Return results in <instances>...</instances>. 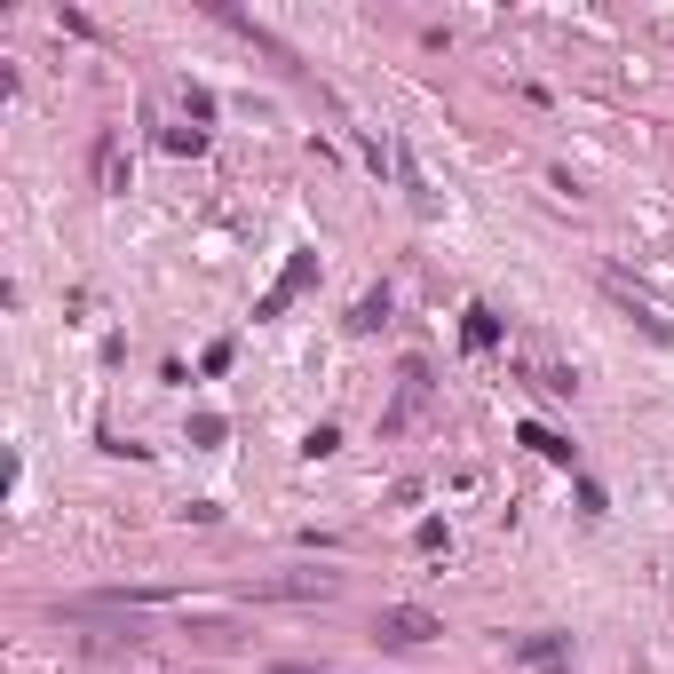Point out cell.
<instances>
[{"instance_id":"cell-13","label":"cell","mask_w":674,"mask_h":674,"mask_svg":"<svg viewBox=\"0 0 674 674\" xmlns=\"http://www.w3.org/2000/svg\"><path fill=\"white\" fill-rule=\"evenodd\" d=\"M413 548H429V556H437V548H445V516H421V532H413Z\"/></svg>"},{"instance_id":"cell-9","label":"cell","mask_w":674,"mask_h":674,"mask_svg":"<svg viewBox=\"0 0 674 674\" xmlns=\"http://www.w3.org/2000/svg\"><path fill=\"white\" fill-rule=\"evenodd\" d=\"M381 318H389V294H365V302H357V310H349V326H357V334H373V326H381Z\"/></svg>"},{"instance_id":"cell-2","label":"cell","mask_w":674,"mask_h":674,"mask_svg":"<svg viewBox=\"0 0 674 674\" xmlns=\"http://www.w3.org/2000/svg\"><path fill=\"white\" fill-rule=\"evenodd\" d=\"M421 405H429V365H421V357H405V365H397V405L381 413V429L397 437V429H405V421H413Z\"/></svg>"},{"instance_id":"cell-12","label":"cell","mask_w":674,"mask_h":674,"mask_svg":"<svg viewBox=\"0 0 674 674\" xmlns=\"http://www.w3.org/2000/svg\"><path fill=\"white\" fill-rule=\"evenodd\" d=\"M167 151H207V127H167Z\"/></svg>"},{"instance_id":"cell-16","label":"cell","mask_w":674,"mask_h":674,"mask_svg":"<svg viewBox=\"0 0 674 674\" xmlns=\"http://www.w3.org/2000/svg\"><path fill=\"white\" fill-rule=\"evenodd\" d=\"M540 674H563V667H540Z\"/></svg>"},{"instance_id":"cell-8","label":"cell","mask_w":674,"mask_h":674,"mask_svg":"<svg viewBox=\"0 0 674 674\" xmlns=\"http://www.w3.org/2000/svg\"><path fill=\"white\" fill-rule=\"evenodd\" d=\"M460 341H468V349H500V318H492V310H468V318H460Z\"/></svg>"},{"instance_id":"cell-11","label":"cell","mask_w":674,"mask_h":674,"mask_svg":"<svg viewBox=\"0 0 674 674\" xmlns=\"http://www.w3.org/2000/svg\"><path fill=\"white\" fill-rule=\"evenodd\" d=\"M191 445H223V413H191Z\"/></svg>"},{"instance_id":"cell-15","label":"cell","mask_w":674,"mask_h":674,"mask_svg":"<svg viewBox=\"0 0 674 674\" xmlns=\"http://www.w3.org/2000/svg\"><path fill=\"white\" fill-rule=\"evenodd\" d=\"M270 674H326V667H270Z\"/></svg>"},{"instance_id":"cell-10","label":"cell","mask_w":674,"mask_h":674,"mask_svg":"<svg viewBox=\"0 0 674 674\" xmlns=\"http://www.w3.org/2000/svg\"><path fill=\"white\" fill-rule=\"evenodd\" d=\"M56 24H64L72 40H96V16H88V8H56Z\"/></svg>"},{"instance_id":"cell-5","label":"cell","mask_w":674,"mask_h":674,"mask_svg":"<svg viewBox=\"0 0 674 674\" xmlns=\"http://www.w3.org/2000/svg\"><path fill=\"white\" fill-rule=\"evenodd\" d=\"M516 445H532L540 460H556V468H571V460H579V452H571V437H556V429H540V421H524V429H516Z\"/></svg>"},{"instance_id":"cell-1","label":"cell","mask_w":674,"mask_h":674,"mask_svg":"<svg viewBox=\"0 0 674 674\" xmlns=\"http://www.w3.org/2000/svg\"><path fill=\"white\" fill-rule=\"evenodd\" d=\"M373 635H381V643H397V651H421V643H437V635H445V619H437V611H421V603H389V611L373 619Z\"/></svg>"},{"instance_id":"cell-7","label":"cell","mask_w":674,"mask_h":674,"mask_svg":"<svg viewBox=\"0 0 674 674\" xmlns=\"http://www.w3.org/2000/svg\"><path fill=\"white\" fill-rule=\"evenodd\" d=\"M563 651H571L563 635H524V643H516V659H524V667H556Z\"/></svg>"},{"instance_id":"cell-4","label":"cell","mask_w":674,"mask_h":674,"mask_svg":"<svg viewBox=\"0 0 674 674\" xmlns=\"http://www.w3.org/2000/svg\"><path fill=\"white\" fill-rule=\"evenodd\" d=\"M603 286H611V302H627V310H635V326H643V334L674 349V326L659 318V310H651V302H635V286H627V278H603Z\"/></svg>"},{"instance_id":"cell-14","label":"cell","mask_w":674,"mask_h":674,"mask_svg":"<svg viewBox=\"0 0 674 674\" xmlns=\"http://www.w3.org/2000/svg\"><path fill=\"white\" fill-rule=\"evenodd\" d=\"M310 452H318V460H326V452H341V429H334V421H318V429H310Z\"/></svg>"},{"instance_id":"cell-3","label":"cell","mask_w":674,"mask_h":674,"mask_svg":"<svg viewBox=\"0 0 674 674\" xmlns=\"http://www.w3.org/2000/svg\"><path fill=\"white\" fill-rule=\"evenodd\" d=\"M310 278H318V254H294V262H286V278H278V286H270V294L254 302V318H278V310H286V302H294V294H302Z\"/></svg>"},{"instance_id":"cell-6","label":"cell","mask_w":674,"mask_h":674,"mask_svg":"<svg viewBox=\"0 0 674 674\" xmlns=\"http://www.w3.org/2000/svg\"><path fill=\"white\" fill-rule=\"evenodd\" d=\"M96 183H104V191H127V159H119V135H112V127L96 135Z\"/></svg>"}]
</instances>
